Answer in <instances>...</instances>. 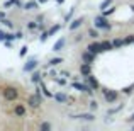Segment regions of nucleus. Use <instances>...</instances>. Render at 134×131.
Instances as JSON below:
<instances>
[{
  "instance_id": "27",
  "label": "nucleus",
  "mask_w": 134,
  "mask_h": 131,
  "mask_svg": "<svg viewBox=\"0 0 134 131\" xmlns=\"http://www.w3.org/2000/svg\"><path fill=\"white\" fill-rule=\"evenodd\" d=\"M41 128L43 129H51V124H49V123H41Z\"/></svg>"
},
{
  "instance_id": "15",
  "label": "nucleus",
  "mask_w": 134,
  "mask_h": 131,
  "mask_svg": "<svg viewBox=\"0 0 134 131\" xmlns=\"http://www.w3.org/2000/svg\"><path fill=\"white\" fill-rule=\"evenodd\" d=\"M102 49H104V51H110V49H114V43H110V41H104V43H102Z\"/></svg>"
},
{
  "instance_id": "23",
  "label": "nucleus",
  "mask_w": 134,
  "mask_h": 131,
  "mask_svg": "<svg viewBox=\"0 0 134 131\" xmlns=\"http://www.w3.org/2000/svg\"><path fill=\"white\" fill-rule=\"evenodd\" d=\"M88 36H90V38H93V39H95V38L98 36V33H97L95 29H90V31H88Z\"/></svg>"
},
{
  "instance_id": "28",
  "label": "nucleus",
  "mask_w": 134,
  "mask_h": 131,
  "mask_svg": "<svg viewBox=\"0 0 134 131\" xmlns=\"http://www.w3.org/2000/svg\"><path fill=\"white\" fill-rule=\"evenodd\" d=\"M73 12H75V9H71V10H70V14H68V15H66V17H65V20H66V22H68V20H70V19H71V15H73Z\"/></svg>"
},
{
  "instance_id": "32",
  "label": "nucleus",
  "mask_w": 134,
  "mask_h": 131,
  "mask_svg": "<svg viewBox=\"0 0 134 131\" xmlns=\"http://www.w3.org/2000/svg\"><path fill=\"white\" fill-rule=\"evenodd\" d=\"M56 82H58V83H61V85H65V83H66V80H63V78H56Z\"/></svg>"
},
{
  "instance_id": "6",
  "label": "nucleus",
  "mask_w": 134,
  "mask_h": 131,
  "mask_svg": "<svg viewBox=\"0 0 134 131\" xmlns=\"http://www.w3.org/2000/svg\"><path fill=\"white\" fill-rule=\"evenodd\" d=\"M26 106L24 104H17L15 107H14V114L15 116H19V118H22V116H26Z\"/></svg>"
},
{
  "instance_id": "18",
  "label": "nucleus",
  "mask_w": 134,
  "mask_h": 131,
  "mask_svg": "<svg viewBox=\"0 0 134 131\" xmlns=\"http://www.w3.org/2000/svg\"><path fill=\"white\" fill-rule=\"evenodd\" d=\"M59 27H61V26H59V24H56V26H53L51 29L48 31V34H49V36H53V34H54V33H58V31H59Z\"/></svg>"
},
{
  "instance_id": "19",
  "label": "nucleus",
  "mask_w": 134,
  "mask_h": 131,
  "mask_svg": "<svg viewBox=\"0 0 134 131\" xmlns=\"http://www.w3.org/2000/svg\"><path fill=\"white\" fill-rule=\"evenodd\" d=\"M112 2H114V0H104V2L100 3V9H102V10H105V9H107V7L112 3Z\"/></svg>"
},
{
  "instance_id": "21",
  "label": "nucleus",
  "mask_w": 134,
  "mask_h": 131,
  "mask_svg": "<svg viewBox=\"0 0 134 131\" xmlns=\"http://www.w3.org/2000/svg\"><path fill=\"white\" fill-rule=\"evenodd\" d=\"M112 43H114V48H119V46L124 44V41H122V39H114Z\"/></svg>"
},
{
  "instance_id": "38",
  "label": "nucleus",
  "mask_w": 134,
  "mask_h": 131,
  "mask_svg": "<svg viewBox=\"0 0 134 131\" xmlns=\"http://www.w3.org/2000/svg\"><path fill=\"white\" fill-rule=\"evenodd\" d=\"M132 10H134V5H132Z\"/></svg>"
},
{
  "instance_id": "25",
  "label": "nucleus",
  "mask_w": 134,
  "mask_h": 131,
  "mask_svg": "<svg viewBox=\"0 0 134 131\" xmlns=\"http://www.w3.org/2000/svg\"><path fill=\"white\" fill-rule=\"evenodd\" d=\"M7 36H9V34H5L3 31H0V41H7Z\"/></svg>"
},
{
  "instance_id": "5",
  "label": "nucleus",
  "mask_w": 134,
  "mask_h": 131,
  "mask_svg": "<svg viewBox=\"0 0 134 131\" xmlns=\"http://www.w3.org/2000/svg\"><path fill=\"white\" fill-rule=\"evenodd\" d=\"M88 51H92L93 55H98V53H102L104 49H102V43H92V44H88Z\"/></svg>"
},
{
  "instance_id": "29",
  "label": "nucleus",
  "mask_w": 134,
  "mask_h": 131,
  "mask_svg": "<svg viewBox=\"0 0 134 131\" xmlns=\"http://www.w3.org/2000/svg\"><path fill=\"white\" fill-rule=\"evenodd\" d=\"M2 24H5L7 27H12V22H10L9 19H3V20H2Z\"/></svg>"
},
{
  "instance_id": "37",
  "label": "nucleus",
  "mask_w": 134,
  "mask_h": 131,
  "mask_svg": "<svg viewBox=\"0 0 134 131\" xmlns=\"http://www.w3.org/2000/svg\"><path fill=\"white\" fill-rule=\"evenodd\" d=\"M131 119H132V121H134V114H132V116H131Z\"/></svg>"
},
{
  "instance_id": "10",
  "label": "nucleus",
  "mask_w": 134,
  "mask_h": 131,
  "mask_svg": "<svg viewBox=\"0 0 134 131\" xmlns=\"http://www.w3.org/2000/svg\"><path fill=\"white\" fill-rule=\"evenodd\" d=\"M90 72H92V68H90V63H83L82 66H80V73L82 75H90Z\"/></svg>"
},
{
  "instance_id": "24",
  "label": "nucleus",
  "mask_w": 134,
  "mask_h": 131,
  "mask_svg": "<svg viewBox=\"0 0 134 131\" xmlns=\"http://www.w3.org/2000/svg\"><path fill=\"white\" fill-rule=\"evenodd\" d=\"M97 107H98L97 101H92V102H90V109H92V111H93V109H95V111H97Z\"/></svg>"
},
{
  "instance_id": "12",
  "label": "nucleus",
  "mask_w": 134,
  "mask_h": 131,
  "mask_svg": "<svg viewBox=\"0 0 134 131\" xmlns=\"http://www.w3.org/2000/svg\"><path fill=\"white\" fill-rule=\"evenodd\" d=\"M73 87L75 88H78V90H82V92H92V87L90 85H82V83H73Z\"/></svg>"
},
{
  "instance_id": "9",
  "label": "nucleus",
  "mask_w": 134,
  "mask_h": 131,
  "mask_svg": "<svg viewBox=\"0 0 134 131\" xmlns=\"http://www.w3.org/2000/svg\"><path fill=\"white\" fill-rule=\"evenodd\" d=\"M36 66H37V61L36 60H31V61H27L26 65H24V72H32Z\"/></svg>"
},
{
  "instance_id": "1",
  "label": "nucleus",
  "mask_w": 134,
  "mask_h": 131,
  "mask_svg": "<svg viewBox=\"0 0 134 131\" xmlns=\"http://www.w3.org/2000/svg\"><path fill=\"white\" fill-rule=\"evenodd\" d=\"M17 95H19V92H17L14 87H5L3 88V97H5L7 101H15Z\"/></svg>"
},
{
  "instance_id": "31",
  "label": "nucleus",
  "mask_w": 134,
  "mask_h": 131,
  "mask_svg": "<svg viewBox=\"0 0 134 131\" xmlns=\"http://www.w3.org/2000/svg\"><path fill=\"white\" fill-rule=\"evenodd\" d=\"M48 38H49V34H48V33H44L43 36H41V43H44V41L48 39Z\"/></svg>"
},
{
  "instance_id": "2",
  "label": "nucleus",
  "mask_w": 134,
  "mask_h": 131,
  "mask_svg": "<svg viewBox=\"0 0 134 131\" xmlns=\"http://www.w3.org/2000/svg\"><path fill=\"white\" fill-rule=\"evenodd\" d=\"M95 27H98V29H110V24L107 22V19L104 15H100L95 19Z\"/></svg>"
},
{
  "instance_id": "36",
  "label": "nucleus",
  "mask_w": 134,
  "mask_h": 131,
  "mask_svg": "<svg viewBox=\"0 0 134 131\" xmlns=\"http://www.w3.org/2000/svg\"><path fill=\"white\" fill-rule=\"evenodd\" d=\"M63 2H65V0H58V3H63Z\"/></svg>"
},
{
  "instance_id": "3",
  "label": "nucleus",
  "mask_w": 134,
  "mask_h": 131,
  "mask_svg": "<svg viewBox=\"0 0 134 131\" xmlns=\"http://www.w3.org/2000/svg\"><path fill=\"white\" fill-rule=\"evenodd\" d=\"M104 95H105V101H107L109 104H112V102L117 101V92L115 90H105Z\"/></svg>"
},
{
  "instance_id": "13",
  "label": "nucleus",
  "mask_w": 134,
  "mask_h": 131,
  "mask_svg": "<svg viewBox=\"0 0 134 131\" xmlns=\"http://www.w3.org/2000/svg\"><path fill=\"white\" fill-rule=\"evenodd\" d=\"M75 119H85V121H93L95 116L93 114H78V116H73Z\"/></svg>"
},
{
  "instance_id": "33",
  "label": "nucleus",
  "mask_w": 134,
  "mask_h": 131,
  "mask_svg": "<svg viewBox=\"0 0 134 131\" xmlns=\"http://www.w3.org/2000/svg\"><path fill=\"white\" fill-rule=\"evenodd\" d=\"M132 41H134V36H129V38H127V39H126V41H124V43H132Z\"/></svg>"
},
{
  "instance_id": "22",
  "label": "nucleus",
  "mask_w": 134,
  "mask_h": 131,
  "mask_svg": "<svg viewBox=\"0 0 134 131\" xmlns=\"http://www.w3.org/2000/svg\"><path fill=\"white\" fill-rule=\"evenodd\" d=\"M39 80H41V73L36 72V73L32 75V82H39Z\"/></svg>"
},
{
  "instance_id": "11",
  "label": "nucleus",
  "mask_w": 134,
  "mask_h": 131,
  "mask_svg": "<svg viewBox=\"0 0 134 131\" xmlns=\"http://www.w3.org/2000/svg\"><path fill=\"white\" fill-rule=\"evenodd\" d=\"M82 58L85 60V63H92L95 60V55L92 51H87V53H83V55H82Z\"/></svg>"
},
{
  "instance_id": "16",
  "label": "nucleus",
  "mask_w": 134,
  "mask_h": 131,
  "mask_svg": "<svg viewBox=\"0 0 134 131\" xmlns=\"http://www.w3.org/2000/svg\"><path fill=\"white\" fill-rule=\"evenodd\" d=\"M54 101H58V102H61V104H63V102L68 101V97H66L65 94H54Z\"/></svg>"
},
{
  "instance_id": "14",
  "label": "nucleus",
  "mask_w": 134,
  "mask_h": 131,
  "mask_svg": "<svg viewBox=\"0 0 134 131\" xmlns=\"http://www.w3.org/2000/svg\"><path fill=\"white\" fill-rule=\"evenodd\" d=\"M63 46H65V39L61 38L59 41H56V43H54V46H53V49H54V51H61V48H63Z\"/></svg>"
},
{
  "instance_id": "35",
  "label": "nucleus",
  "mask_w": 134,
  "mask_h": 131,
  "mask_svg": "<svg viewBox=\"0 0 134 131\" xmlns=\"http://www.w3.org/2000/svg\"><path fill=\"white\" fill-rule=\"evenodd\" d=\"M39 2H41V3H46V2H48V0H39Z\"/></svg>"
},
{
  "instance_id": "20",
  "label": "nucleus",
  "mask_w": 134,
  "mask_h": 131,
  "mask_svg": "<svg viewBox=\"0 0 134 131\" xmlns=\"http://www.w3.org/2000/svg\"><path fill=\"white\" fill-rule=\"evenodd\" d=\"M59 63H63V58H53L51 61H49V65L54 66V65H59Z\"/></svg>"
},
{
  "instance_id": "8",
  "label": "nucleus",
  "mask_w": 134,
  "mask_h": 131,
  "mask_svg": "<svg viewBox=\"0 0 134 131\" xmlns=\"http://www.w3.org/2000/svg\"><path fill=\"white\" fill-rule=\"evenodd\" d=\"M87 82H88V85L93 88V90H97V88L100 87V85H98V80L95 78V77H92V75H87Z\"/></svg>"
},
{
  "instance_id": "17",
  "label": "nucleus",
  "mask_w": 134,
  "mask_h": 131,
  "mask_svg": "<svg viewBox=\"0 0 134 131\" xmlns=\"http://www.w3.org/2000/svg\"><path fill=\"white\" fill-rule=\"evenodd\" d=\"M37 7V3L36 2H27L26 5H24V9H27V10H32V9H36Z\"/></svg>"
},
{
  "instance_id": "4",
  "label": "nucleus",
  "mask_w": 134,
  "mask_h": 131,
  "mask_svg": "<svg viewBox=\"0 0 134 131\" xmlns=\"http://www.w3.org/2000/svg\"><path fill=\"white\" fill-rule=\"evenodd\" d=\"M41 102H43L41 94H36V95H31V97H29V106H31V107H37Z\"/></svg>"
},
{
  "instance_id": "30",
  "label": "nucleus",
  "mask_w": 134,
  "mask_h": 131,
  "mask_svg": "<svg viewBox=\"0 0 134 131\" xmlns=\"http://www.w3.org/2000/svg\"><path fill=\"white\" fill-rule=\"evenodd\" d=\"M27 27H29V29H36L37 24H36V22H29V24H27Z\"/></svg>"
},
{
  "instance_id": "34",
  "label": "nucleus",
  "mask_w": 134,
  "mask_h": 131,
  "mask_svg": "<svg viewBox=\"0 0 134 131\" xmlns=\"http://www.w3.org/2000/svg\"><path fill=\"white\" fill-rule=\"evenodd\" d=\"M5 19V12H0V20H3Z\"/></svg>"
},
{
  "instance_id": "7",
  "label": "nucleus",
  "mask_w": 134,
  "mask_h": 131,
  "mask_svg": "<svg viewBox=\"0 0 134 131\" xmlns=\"http://www.w3.org/2000/svg\"><path fill=\"white\" fill-rule=\"evenodd\" d=\"M82 24H83V17H78V19L71 20V24L68 26V29H70V31H75V29H78Z\"/></svg>"
},
{
  "instance_id": "26",
  "label": "nucleus",
  "mask_w": 134,
  "mask_h": 131,
  "mask_svg": "<svg viewBox=\"0 0 134 131\" xmlns=\"http://www.w3.org/2000/svg\"><path fill=\"white\" fill-rule=\"evenodd\" d=\"M26 53H27V46H22V48H20V53H19V55H20V56H26Z\"/></svg>"
}]
</instances>
